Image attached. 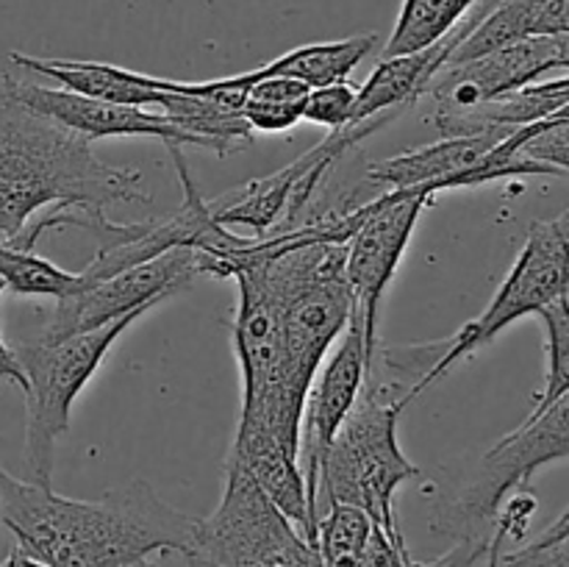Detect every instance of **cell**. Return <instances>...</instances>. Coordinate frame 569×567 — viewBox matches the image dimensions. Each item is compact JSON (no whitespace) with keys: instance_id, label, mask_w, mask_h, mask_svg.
Here are the masks:
<instances>
[{"instance_id":"44dd1931","label":"cell","mask_w":569,"mask_h":567,"mask_svg":"<svg viewBox=\"0 0 569 567\" xmlns=\"http://www.w3.org/2000/svg\"><path fill=\"white\" fill-rule=\"evenodd\" d=\"M0 281L6 289L22 298H67L81 289L78 272L61 270L50 259L37 253V248H17V245L0 242Z\"/></svg>"},{"instance_id":"5bb4252c","label":"cell","mask_w":569,"mask_h":567,"mask_svg":"<svg viewBox=\"0 0 569 567\" xmlns=\"http://www.w3.org/2000/svg\"><path fill=\"white\" fill-rule=\"evenodd\" d=\"M378 37L376 33H359V37L333 39V42H311L303 48H295L289 53L278 56V59L267 61V64L256 67V70L239 72V76L228 78H211V81H170V78L156 76V87L167 89V92H187V94H214V92H233L242 94L248 87L259 78L287 76L298 78V81L315 87H326V83L348 81L350 72L372 53Z\"/></svg>"},{"instance_id":"7402d4cb","label":"cell","mask_w":569,"mask_h":567,"mask_svg":"<svg viewBox=\"0 0 569 567\" xmlns=\"http://www.w3.org/2000/svg\"><path fill=\"white\" fill-rule=\"evenodd\" d=\"M376 528L365 509L350 504H331L317 520V554L322 567H361L370 534Z\"/></svg>"},{"instance_id":"836d02e7","label":"cell","mask_w":569,"mask_h":567,"mask_svg":"<svg viewBox=\"0 0 569 567\" xmlns=\"http://www.w3.org/2000/svg\"><path fill=\"white\" fill-rule=\"evenodd\" d=\"M133 567H156V565L150 559H144V561H139V565H133Z\"/></svg>"},{"instance_id":"5b68a950","label":"cell","mask_w":569,"mask_h":567,"mask_svg":"<svg viewBox=\"0 0 569 567\" xmlns=\"http://www.w3.org/2000/svg\"><path fill=\"white\" fill-rule=\"evenodd\" d=\"M569 459V392L483 454L481 465L453 495L431 506V531L456 539L492 543L500 506L515 489H526L533 472Z\"/></svg>"},{"instance_id":"ffe728a7","label":"cell","mask_w":569,"mask_h":567,"mask_svg":"<svg viewBox=\"0 0 569 567\" xmlns=\"http://www.w3.org/2000/svg\"><path fill=\"white\" fill-rule=\"evenodd\" d=\"M481 3L483 0H403L383 56H403L431 48L456 31Z\"/></svg>"},{"instance_id":"3957f363","label":"cell","mask_w":569,"mask_h":567,"mask_svg":"<svg viewBox=\"0 0 569 567\" xmlns=\"http://www.w3.org/2000/svg\"><path fill=\"white\" fill-rule=\"evenodd\" d=\"M406 406L403 398H387L372 378H365L353 409L322 456L315 495L317 520L331 504H350L365 509L383 531L403 537L395 504L398 489L422 476L400 450L398 422Z\"/></svg>"},{"instance_id":"4316f807","label":"cell","mask_w":569,"mask_h":567,"mask_svg":"<svg viewBox=\"0 0 569 567\" xmlns=\"http://www.w3.org/2000/svg\"><path fill=\"white\" fill-rule=\"evenodd\" d=\"M409 559L411 554L406 548V539L383 531L376 523L365 556H361V567H409Z\"/></svg>"},{"instance_id":"e0dca14e","label":"cell","mask_w":569,"mask_h":567,"mask_svg":"<svg viewBox=\"0 0 569 567\" xmlns=\"http://www.w3.org/2000/svg\"><path fill=\"white\" fill-rule=\"evenodd\" d=\"M11 64L20 72H33L50 81L61 83L64 89L89 98L111 100V103L142 106L156 109L164 98L159 87H153V76L126 70V67L106 64V61H81V59H39V56L11 53Z\"/></svg>"},{"instance_id":"83f0119b","label":"cell","mask_w":569,"mask_h":567,"mask_svg":"<svg viewBox=\"0 0 569 567\" xmlns=\"http://www.w3.org/2000/svg\"><path fill=\"white\" fill-rule=\"evenodd\" d=\"M500 567H569V534L542 548L526 545L511 554H500Z\"/></svg>"},{"instance_id":"30bf717a","label":"cell","mask_w":569,"mask_h":567,"mask_svg":"<svg viewBox=\"0 0 569 567\" xmlns=\"http://www.w3.org/2000/svg\"><path fill=\"white\" fill-rule=\"evenodd\" d=\"M200 276L192 248H172L156 259L103 278L92 287L56 300L39 337L59 339L94 331L137 309H153L170 295L183 292Z\"/></svg>"},{"instance_id":"52a82bcc","label":"cell","mask_w":569,"mask_h":567,"mask_svg":"<svg viewBox=\"0 0 569 567\" xmlns=\"http://www.w3.org/2000/svg\"><path fill=\"white\" fill-rule=\"evenodd\" d=\"M561 295H569V209L553 220H533L528 226L526 245L506 281L495 292L492 304L459 334L448 337V348L433 365L428 387L453 370L461 359L492 342L511 322L539 315Z\"/></svg>"},{"instance_id":"4dcf8cb0","label":"cell","mask_w":569,"mask_h":567,"mask_svg":"<svg viewBox=\"0 0 569 567\" xmlns=\"http://www.w3.org/2000/svg\"><path fill=\"white\" fill-rule=\"evenodd\" d=\"M0 567H48V565H42V561H39V559H33L31 554H26V550H22L20 545H17V548H11L9 556H6V559L0 561Z\"/></svg>"},{"instance_id":"484cf974","label":"cell","mask_w":569,"mask_h":567,"mask_svg":"<svg viewBox=\"0 0 569 567\" xmlns=\"http://www.w3.org/2000/svg\"><path fill=\"white\" fill-rule=\"evenodd\" d=\"M242 115L248 126L261 133H283L292 131L300 120H303V106L295 103H270V100L244 98Z\"/></svg>"},{"instance_id":"9a60e30c","label":"cell","mask_w":569,"mask_h":567,"mask_svg":"<svg viewBox=\"0 0 569 567\" xmlns=\"http://www.w3.org/2000/svg\"><path fill=\"white\" fill-rule=\"evenodd\" d=\"M483 3L476 6L470 11V17L456 31H450L448 37L439 39L431 48L403 56H383L381 64L365 81V87L356 92L353 122L370 120V117L387 115V111H403L417 98H422L428 92V87L433 83V78H437V72L448 64L453 50L467 37V31L476 26V20L483 11Z\"/></svg>"},{"instance_id":"4fadbf2b","label":"cell","mask_w":569,"mask_h":567,"mask_svg":"<svg viewBox=\"0 0 569 567\" xmlns=\"http://www.w3.org/2000/svg\"><path fill=\"white\" fill-rule=\"evenodd\" d=\"M559 70L553 37H528L476 59L445 64L428 87L431 111H459L528 87L542 72Z\"/></svg>"},{"instance_id":"6da1fadb","label":"cell","mask_w":569,"mask_h":567,"mask_svg":"<svg viewBox=\"0 0 569 567\" xmlns=\"http://www.w3.org/2000/svg\"><path fill=\"white\" fill-rule=\"evenodd\" d=\"M0 523L48 567H133L153 554H187L198 517L133 478L98 500L56 495L0 467Z\"/></svg>"},{"instance_id":"8fae6325","label":"cell","mask_w":569,"mask_h":567,"mask_svg":"<svg viewBox=\"0 0 569 567\" xmlns=\"http://www.w3.org/2000/svg\"><path fill=\"white\" fill-rule=\"evenodd\" d=\"M0 103L20 106L44 120L59 122V126L87 137L89 142L109 137H153L164 142L167 150L189 145L187 133L172 126L161 111L89 98V94L70 92L64 87H42L17 72H6L0 81Z\"/></svg>"},{"instance_id":"f546056e","label":"cell","mask_w":569,"mask_h":567,"mask_svg":"<svg viewBox=\"0 0 569 567\" xmlns=\"http://www.w3.org/2000/svg\"><path fill=\"white\" fill-rule=\"evenodd\" d=\"M567 534H569V506L565 511H561L559 517H556L553 523H550L548 528H545L542 534H539L537 539H533V543H528V545H537V548H542V545L559 543V539L567 537Z\"/></svg>"},{"instance_id":"d6986e66","label":"cell","mask_w":569,"mask_h":567,"mask_svg":"<svg viewBox=\"0 0 569 567\" xmlns=\"http://www.w3.org/2000/svg\"><path fill=\"white\" fill-rule=\"evenodd\" d=\"M306 167H309V153L298 156L292 165L272 172V176L253 178L237 192L209 200L214 220L226 228H250L253 237H267V233L278 231L283 211H287L289 195H292L295 183L303 178Z\"/></svg>"},{"instance_id":"f1b7e54d","label":"cell","mask_w":569,"mask_h":567,"mask_svg":"<svg viewBox=\"0 0 569 567\" xmlns=\"http://www.w3.org/2000/svg\"><path fill=\"white\" fill-rule=\"evenodd\" d=\"M3 281H0V292H3ZM0 378H6V381L17 384V387L22 389V384H26V376H22L20 365H17V356H14V348H9L6 345V339L0 337Z\"/></svg>"},{"instance_id":"2e32d148","label":"cell","mask_w":569,"mask_h":567,"mask_svg":"<svg viewBox=\"0 0 569 567\" xmlns=\"http://www.w3.org/2000/svg\"><path fill=\"white\" fill-rule=\"evenodd\" d=\"M569 31V0H495L483 6L448 64L492 53L528 37H556Z\"/></svg>"},{"instance_id":"277c9868","label":"cell","mask_w":569,"mask_h":567,"mask_svg":"<svg viewBox=\"0 0 569 567\" xmlns=\"http://www.w3.org/2000/svg\"><path fill=\"white\" fill-rule=\"evenodd\" d=\"M150 309H137L120 320L106 322L94 331L70 334V337L44 339L37 337L17 345L14 356L26 384V465L31 481L50 487L56 465V445L70 428V411L89 378L98 372L122 331L133 326Z\"/></svg>"},{"instance_id":"1f68e13d","label":"cell","mask_w":569,"mask_h":567,"mask_svg":"<svg viewBox=\"0 0 569 567\" xmlns=\"http://www.w3.org/2000/svg\"><path fill=\"white\" fill-rule=\"evenodd\" d=\"M506 534L500 531V528H495L492 531V543H489V550H487V567H500V554H503L506 548Z\"/></svg>"},{"instance_id":"d6a6232c","label":"cell","mask_w":569,"mask_h":567,"mask_svg":"<svg viewBox=\"0 0 569 567\" xmlns=\"http://www.w3.org/2000/svg\"><path fill=\"white\" fill-rule=\"evenodd\" d=\"M556 59H559V70L569 72V31L556 33Z\"/></svg>"},{"instance_id":"ba28073f","label":"cell","mask_w":569,"mask_h":567,"mask_svg":"<svg viewBox=\"0 0 569 567\" xmlns=\"http://www.w3.org/2000/svg\"><path fill=\"white\" fill-rule=\"evenodd\" d=\"M506 131L476 133V137H445L439 142L370 161L365 181L381 183L387 189H422L433 198L448 189L481 187L503 178L526 176H561L556 167L533 161L522 153H506L500 148Z\"/></svg>"},{"instance_id":"603a6c76","label":"cell","mask_w":569,"mask_h":567,"mask_svg":"<svg viewBox=\"0 0 569 567\" xmlns=\"http://www.w3.org/2000/svg\"><path fill=\"white\" fill-rule=\"evenodd\" d=\"M539 317L548 331V378L531 415L548 409L553 400L569 392V295H561L559 300L545 306Z\"/></svg>"},{"instance_id":"7a4b0ae2","label":"cell","mask_w":569,"mask_h":567,"mask_svg":"<svg viewBox=\"0 0 569 567\" xmlns=\"http://www.w3.org/2000/svg\"><path fill=\"white\" fill-rule=\"evenodd\" d=\"M89 206H148L142 172L100 161L92 142L53 120L0 103V242L14 239L37 211Z\"/></svg>"},{"instance_id":"d4e9b609","label":"cell","mask_w":569,"mask_h":567,"mask_svg":"<svg viewBox=\"0 0 569 567\" xmlns=\"http://www.w3.org/2000/svg\"><path fill=\"white\" fill-rule=\"evenodd\" d=\"M356 92L359 89L348 81L326 83V87H315L306 98L303 120L315 122V126H326L331 131L353 122L356 109Z\"/></svg>"},{"instance_id":"cb8c5ba5","label":"cell","mask_w":569,"mask_h":567,"mask_svg":"<svg viewBox=\"0 0 569 567\" xmlns=\"http://www.w3.org/2000/svg\"><path fill=\"white\" fill-rule=\"evenodd\" d=\"M506 153H522L533 161L556 167L569 176V120H539L533 126L517 128L500 142Z\"/></svg>"},{"instance_id":"9c48e42d","label":"cell","mask_w":569,"mask_h":567,"mask_svg":"<svg viewBox=\"0 0 569 567\" xmlns=\"http://www.w3.org/2000/svg\"><path fill=\"white\" fill-rule=\"evenodd\" d=\"M431 200V195L422 189H387L370 200L367 217L348 239V261H345L350 287L348 326L361 331L370 361L376 359L378 350V309L383 292L395 278L420 215Z\"/></svg>"},{"instance_id":"ac0fdd59","label":"cell","mask_w":569,"mask_h":567,"mask_svg":"<svg viewBox=\"0 0 569 567\" xmlns=\"http://www.w3.org/2000/svg\"><path fill=\"white\" fill-rule=\"evenodd\" d=\"M156 109L189 137V145L214 150L217 156L237 153L253 142V128L244 120L242 109L217 98L187 92H167Z\"/></svg>"},{"instance_id":"8992f818","label":"cell","mask_w":569,"mask_h":567,"mask_svg":"<svg viewBox=\"0 0 569 567\" xmlns=\"http://www.w3.org/2000/svg\"><path fill=\"white\" fill-rule=\"evenodd\" d=\"M189 567H322L320 554L261 493L248 470L226 461L220 506L198 520Z\"/></svg>"},{"instance_id":"7c38bea8","label":"cell","mask_w":569,"mask_h":567,"mask_svg":"<svg viewBox=\"0 0 569 567\" xmlns=\"http://www.w3.org/2000/svg\"><path fill=\"white\" fill-rule=\"evenodd\" d=\"M370 370L372 361L367 354L365 337H361L359 328L348 326V331L342 334V342L326 361V367H320L309 389V398H306L303 426H300V470L306 478V495H309V509L315 523V495L322 456L342 428L345 417L353 409Z\"/></svg>"}]
</instances>
